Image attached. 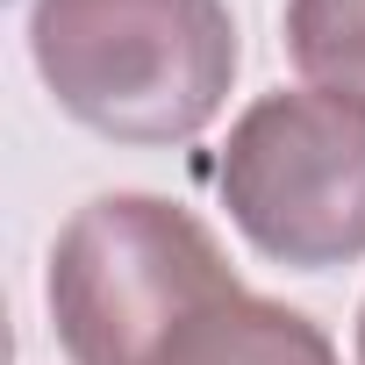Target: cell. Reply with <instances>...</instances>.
Returning a JSON list of instances; mask_svg holds the SVG:
<instances>
[{"label": "cell", "instance_id": "1", "mask_svg": "<svg viewBox=\"0 0 365 365\" xmlns=\"http://www.w3.org/2000/svg\"><path fill=\"white\" fill-rule=\"evenodd\" d=\"M51 101L115 143H194L237 79L230 0H29Z\"/></svg>", "mask_w": 365, "mask_h": 365}, {"label": "cell", "instance_id": "2", "mask_svg": "<svg viewBox=\"0 0 365 365\" xmlns=\"http://www.w3.org/2000/svg\"><path fill=\"white\" fill-rule=\"evenodd\" d=\"M51 329L72 365H158L201 308L244 294L237 265L165 194H101L51 244Z\"/></svg>", "mask_w": 365, "mask_h": 365}, {"label": "cell", "instance_id": "3", "mask_svg": "<svg viewBox=\"0 0 365 365\" xmlns=\"http://www.w3.org/2000/svg\"><path fill=\"white\" fill-rule=\"evenodd\" d=\"M215 187L244 244L294 272L365 258V108L322 86L258 93L222 143Z\"/></svg>", "mask_w": 365, "mask_h": 365}, {"label": "cell", "instance_id": "4", "mask_svg": "<svg viewBox=\"0 0 365 365\" xmlns=\"http://www.w3.org/2000/svg\"><path fill=\"white\" fill-rule=\"evenodd\" d=\"M158 365H344V358H336V344L315 315L244 287V294L201 308L158 351Z\"/></svg>", "mask_w": 365, "mask_h": 365}, {"label": "cell", "instance_id": "5", "mask_svg": "<svg viewBox=\"0 0 365 365\" xmlns=\"http://www.w3.org/2000/svg\"><path fill=\"white\" fill-rule=\"evenodd\" d=\"M287 58L308 86L365 108V0H287Z\"/></svg>", "mask_w": 365, "mask_h": 365}, {"label": "cell", "instance_id": "6", "mask_svg": "<svg viewBox=\"0 0 365 365\" xmlns=\"http://www.w3.org/2000/svg\"><path fill=\"white\" fill-rule=\"evenodd\" d=\"M358 365H365V301H358Z\"/></svg>", "mask_w": 365, "mask_h": 365}]
</instances>
